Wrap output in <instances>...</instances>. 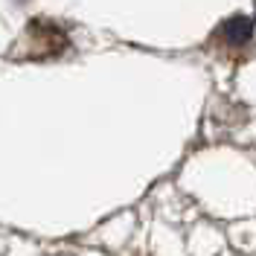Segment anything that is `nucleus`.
I'll return each instance as SVG.
<instances>
[{
    "label": "nucleus",
    "instance_id": "obj_1",
    "mask_svg": "<svg viewBox=\"0 0 256 256\" xmlns=\"http://www.w3.org/2000/svg\"><path fill=\"white\" fill-rule=\"evenodd\" d=\"M218 32H222V38H227L230 44H236V47H239V44H244V41H250L254 24H250V18H230Z\"/></svg>",
    "mask_w": 256,
    "mask_h": 256
}]
</instances>
